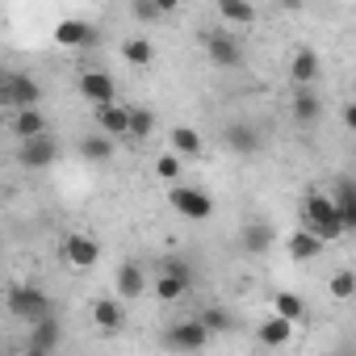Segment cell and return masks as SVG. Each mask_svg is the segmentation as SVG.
Here are the masks:
<instances>
[{
  "label": "cell",
  "instance_id": "obj_1",
  "mask_svg": "<svg viewBox=\"0 0 356 356\" xmlns=\"http://www.w3.org/2000/svg\"><path fill=\"white\" fill-rule=\"evenodd\" d=\"M302 218H306V227H302V231H310L318 243H331V239H339V235H343V222H339V214H335L331 197H327V193H318V189H310V193L302 197Z\"/></svg>",
  "mask_w": 356,
  "mask_h": 356
},
{
  "label": "cell",
  "instance_id": "obj_2",
  "mask_svg": "<svg viewBox=\"0 0 356 356\" xmlns=\"http://www.w3.org/2000/svg\"><path fill=\"white\" fill-rule=\"evenodd\" d=\"M9 314L34 327L42 318H55V306H51V293L47 289H38V285H13L9 289Z\"/></svg>",
  "mask_w": 356,
  "mask_h": 356
},
{
  "label": "cell",
  "instance_id": "obj_3",
  "mask_svg": "<svg viewBox=\"0 0 356 356\" xmlns=\"http://www.w3.org/2000/svg\"><path fill=\"white\" fill-rule=\"evenodd\" d=\"M168 206L181 218H189V222H206L214 214V197L206 189H197V185H172L168 189Z\"/></svg>",
  "mask_w": 356,
  "mask_h": 356
},
{
  "label": "cell",
  "instance_id": "obj_4",
  "mask_svg": "<svg viewBox=\"0 0 356 356\" xmlns=\"http://www.w3.org/2000/svg\"><path fill=\"white\" fill-rule=\"evenodd\" d=\"M63 260H67V268L88 273V268H97V260H101V243H97L92 235H84V231H72V235L63 239Z\"/></svg>",
  "mask_w": 356,
  "mask_h": 356
},
{
  "label": "cell",
  "instance_id": "obj_5",
  "mask_svg": "<svg viewBox=\"0 0 356 356\" xmlns=\"http://www.w3.org/2000/svg\"><path fill=\"white\" fill-rule=\"evenodd\" d=\"M0 101L13 105V113H17V109H38L42 88H38L34 76H26V72H9V80H5V97H0Z\"/></svg>",
  "mask_w": 356,
  "mask_h": 356
},
{
  "label": "cell",
  "instance_id": "obj_6",
  "mask_svg": "<svg viewBox=\"0 0 356 356\" xmlns=\"http://www.w3.org/2000/svg\"><path fill=\"white\" fill-rule=\"evenodd\" d=\"M189 289H193V273L185 264H163L159 268V277H155V298L159 302H181Z\"/></svg>",
  "mask_w": 356,
  "mask_h": 356
},
{
  "label": "cell",
  "instance_id": "obj_7",
  "mask_svg": "<svg viewBox=\"0 0 356 356\" xmlns=\"http://www.w3.org/2000/svg\"><path fill=\"white\" fill-rule=\"evenodd\" d=\"M163 343L176 348V352H202V348L210 343V331H206L197 318H181V323H172V327H168Z\"/></svg>",
  "mask_w": 356,
  "mask_h": 356
},
{
  "label": "cell",
  "instance_id": "obj_8",
  "mask_svg": "<svg viewBox=\"0 0 356 356\" xmlns=\"http://www.w3.org/2000/svg\"><path fill=\"white\" fill-rule=\"evenodd\" d=\"M202 42H206V55H210L218 67H239V63H243V47H239L235 34H227V30H206Z\"/></svg>",
  "mask_w": 356,
  "mask_h": 356
},
{
  "label": "cell",
  "instance_id": "obj_9",
  "mask_svg": "<svg viewBox=\"0 0 356 356\" xmlns=\"http://www.w3.org/2000/svg\"><path fill=\"white\" fill-rule=\"evenodd\" d=\"M80 97H84L92 109H105V105H113V101H118V84H113V76H109V72L88 67V72L80 76Z\"/></svg>",
  "mask_w": 356,
  "mask_h": 356
},
{
  "label": "cell",
  "instance_id": "obj_10",
  "mask_svg": "<svg viewBox=\"0 0 356 356\" xmlns=\"http://www.w3.org/2000/svg\"><path fill=\"white\" fill-rule=\"evenodd\" d=\"M59 159V138L42 134V138H30V143H17V163L30 168V172H42Z\"/></svg>",
  "mask_w": 356,
  "mask_h": 356
},
{
  "label": "cell",
  "instance_id": "obj_11",
  "mask_svg": "<svg viewBox=\"0 0 356 356\" xmlns=\"http://www.w3.org/2000/svg\"><path fill=\"white\" fill-rule=\"evenodd\" d=\"M318 76H323V59H318V51H314V47H298L293 59H289V80H293L298 88H314Z\"/></svg>",
  "mask_w": 356,
  "mask_h": 356
},
{
  "label": "cell",
  "instance_id": "obj_12",
  "mask_svg": "<svg viewBox=\"0 0 356 356\" xmlns=\"http://www.w3.org/2000/svg\"><path fill=\"white\" fill-rule=\"evenodd\" d=\"M113 285H118V302H122V306L134 302V298H143V293H147V273H143V264H134V260L118 264Z\"/></svg>",
  "mask_w": 356,
  "mask_h": 356
},
{
  "label": "cell",
  "instance_id": "obj_13",
  "mask_svg": "<svg viewBox=\"0 0 356 356\" xmlns=\"http://www.w3.org/2000/svg\"><path fill=\"white\" fill-rule=\"evenodd\" d=\"M92 323L101 335H122L126 331V306L118 298H97L92 302Z\"/></svg>",
  "mask_w": 356,
  "mask_h": 356
},
{
  "label": "cell",
  "instance_id": "obj_14",
  "mask_svg": "<svg viewBox=\"0 0 356 356\" xmlns=\"http://www.w3.org/2000/svg\"><path fill=\"white\" fill-rule=\"evenodd\" d=\"M222 143L231 147V151H239V155H256L260 151V130L252 126V122H231L227 130H222Z\"/></svg>",
  "mask_w": 356,
  "mask_h": 356
},
{
  "label": "cell",
  "instance_id": "obj_15",
  "mask_svg": "<svg viewBox=\"0 0 356 356\" xmlns=\"http://www.w3.org/2000/svg\"><path fill=\"white\" fill-rule=\"evenodd\" d=\"M55 42L59 47H92L97 42V30L88 22H80V17H67V22L55 26Z\"/></svg>",
  "mask_w": 356,
  "mask_h": 356
},
{
  "label": "cell",
  "instance_id": "obj_16",
  "mask_svg": "<svg viewBox=\"0 0 356 356\" xmlns=\"http://www.w3.org/2000/svg\"><path fill=\"white\" fill-rule=\"evenodd\" d=\"M289 109H293V118H298L302 126H310V122L323 118V92H318V88H298V92L289 97Z\"/></svg>",
  "mask_w": 356,
  "mask_h": 356
},
{
  "label": "cell",
  "instance_id": "obj_17",
  "mask_svg": "<svg viewBox=\"0 0 356 356\" xmlns=\"http://www.w3.org/2000/svg\"><path fill=\"white\" fill-rule=\"evenodd\" d=\"M97 126H101V134L113 143V138H126V126H130V105H105V109H97Z\"/></svg>",
  "mask_w": 356,
  "mask_h": 356
},
{
  "label": "cell",
  "instance_id": "obj_18",
  "mask_svg": "<svg viewBox=\"0 0 356 356\" xmlns=\"http://www.w3.org/2000/svg\"><path fill=\"white\" fill-rule=\"evenodd\" d=\"M168 143H172V155L181 159V163L202 155V134H197L193 126H172V130H168Z\"/></svg>",
  "mask_w": 356,
  "mask_h": 356
},
{
  "label": "cell",
  "instance_id": "obj_19",
  "mask_svg": "<svg viewBox=\"0 0 356 356\" xmlns=\"http://www.w3.org/2000/svg\"><path fill=\"white\" fill-rule=\"evenodd\" d=\"M331 206H335L343 231H352V227H356V185L348 181V176H339V185H335V193H331Z\"/></svg>",
  "mask_w": 356,
  "mask_h": 356
},
{
  "label": "cell",
  "instance_id": "obj_20",
  "mask_svg": "<svg viewBox=\"0 0 356 356\" xmlns=\"http://www.w3.org/2000/svg\"><path fill=\"white\" fill-rule=\"evenodd\" d=\"M323 248H327V243H318L310 231H293V235L285 239V252H289V260H298V264L318 260V256H323Z\"/></svg>",
  "mask_w": 356,
  "mask_h": 356
},
{
  "label": "cell",
  "instance_id": "obj_21",
  "mask_svg": "<svg viewBox=\"0 0 356 356\" xmlns=\"http://www.w3.org/2000/svg\"><path fill=\"white\" fill-rule=\"evenodd\" d=\"M9 126H13V134H17L22 143H30V138H42V134H47V118H42V109H17Z\"/></svg>",
  "mask_w": 356,
  "mask_h": 356
},
{
  "label": "cell",
  "instance_id": "obj_22",
  "mask_svg": "<svg viewBox=\"0 0 356 356\" xmlns=\"http://www.w3.org/2000/svg\"><path fill=\"white\" fill-rule=\"evenodd\" d=\"M273 314H277V318H285L289 327H298V323L306 318V298H302V293L281 289V293H273Z\"/></svg>",
  "mask_w": 356,
  "mask_h": 356
},
{
  "label": "cell",
  "instance_id": "obj_23",
  "mask_svg": "<svg viewBox=\"0 0 356 356\" xmlns=\"http://www.w3.org/2000/svg\"><path fill=\"white\" fill-rule=\"evenodd\" d=\"M256 339L264 343V348H285L289 339H293V327L285 323V318H277V314H268L260 327H256Z\"/></svg>",
  "mask_w": 356,
  "mask_h": 356
},
{
  "label": "cell",
  "instance_id": "obj_24",
  "mask_svg": "<svg viewBox=\"0 0 356 356\" xmlns=\"http://www.w3.org/2000/svg\"><path fill=\"white\" fill-rule=\"evenodd\" d=\"M59 339H63L59 318H42V323H34V327H30V348H38V352H51V356H55Z\"/></svg>",
  "mask_w": 356,
  "mask_h": 356
},
{
  "label": "cell",
  "instance_id": "obj_25",
  "mask_svg": "<svg viewBox=\"0 0 356 356\" xmlns=\"http://www.w3.org/2000/svg\"><path fill=\"white\" fill-rule=\"evenodd\" d=\"M122 59H126L130 67H151V63H155V47H151V38H143V34L126 38V42H122Z\"/></svg>",
  "mask_w": 356,
  "mask_h": 356
},
{
  "label": "cell",
  "instance_id": "obj_26",
  "mask_svg": "<svg viewBox=\"0 0 356 356\" xmlns=\"http://www.w3.org/2000/svg\"><path fill=\"white\" fill-rule=\"evenodd\" d=\"M218 17L227 26H256V5H248V0H218Z\"/></svg>",
  "mask_w": 356,
  "mask_h": 356
},
{
  "label": "cell",
  "instance_id": "obj_27",
  "mask_svg": "<svg viewBox=\"0 0 356 356\" xmlns=\"http://www.w3.org/2000/svg\"><path fill=\"white\" fill-rule=\"evenodd\" d=\"M268 248H273V227H268V222H248V227H243V252L264 256Z\"/></svg>",
  "mask_w": 356,
  "mask_h": 356
},
{
  "label": "cell",
  "instance_id": "obj_28",
  "mask_svg": "<svg viewBox=\"0 0 356 356\" xmlns=\"http://www.w3.org/2000/svg\"><path fill=\"white\" fill-rule=\"evenodd\" d=\"M80 155H84L88 163H109V159H113V143H109L105 134H84V138H80Z\"/></svg>",
  "mask_w": 356,
  "mask_h": 356
},
{
  "label": "cell",
  "instance_id": "obj_29",
  "mask_svg": "<svg viewBox=\"0 0 356 356\" xmlns=\"http://www.w3.org/2000/svg\"><path fill=\"white\" fill-rule=\"evenodd\" d=\"M197 323L210 331V339H214V335H227V331L235 327V318H231V310H227V306H206V310L197 314Z\"/></svg>",
  "mask_w": 356,
  "mask_h": 356
},
{
  "label": "cell",
  "instance_id": "obj_30",
  "mask_svg": "<svg viewBox=\"0 0 356 356\" xmlns=\"http://www.w3.org/2000/svg\"><path fill=\"white\" fill-rule=\"evenodd\" d=\"M151 134H155V113H151V109H130V126H126V138L143 143V138H151Z\"/></svg>",
  "mask_w": 356,
  "mask_h": 356
},
{
  "label": "cell",
  "instance_id": "obj_31",
  "mask_svg": "<svg viewBox=\"0 0 356 356\" xmlns=\"http://www.w3.org/2000/svg\"><path fill=\"white\" fill-rule=\"evenodd\" d=\"M181 172H185V163H181V159H176L172 151H163V155H155V176H159V181H168V185H176V181H181Z\"/></svg>",
  "mask_w": 356,
  "mask_h": 356
},
{
  "label": "cell",
  "instance_id": "obj_32",
  "mask_svg": "<svg viewBox=\"0 0 356 356\" xmlns=\"http://www.w3.org/2000/svg\"><path fill=\"white\" fill-rule=\"evenodd\" d=\"M352 293H356V273H352V268H339V273L331 277V298H335V302H348Z\"/></svg>",
  "mask_w": 356,
  "mask_h": 356
},
{
  "label": "cell",
  "instance_id": "obj_33",
  "mask_svg": "<svg viewBox=\"0 0 356 356\" xmlns=\"http://www.w3.org/2000/svg\"><path fill=\"white\" fill-rule=\"evenodd\" d=\"M130 17H138V22H159L163 13H159V5H155V0H130Z\"/></svg>",
  "mask_w": 356,
  "mask_h": 356
},
{
  "label": "cell",
  "instance_id": "obj_34",
  "mask_svg": "<svg viewBox=\"0 0 356 356\" xmlns=\"http://www.w3.org/2000/svg\"><path fill=\"white\" fill-rule=\"evenodd\" d=\"M343 126H356V105H343Z\"/></svg>",
  "mask_w": 356,
  "mask_h": 356
},
{
  "label": "cell",
  "instance_id": "obj_35",
  "mask_svg": "<svg viewBox=\"0 0 356 356\" xmlns=\"http://www.w3.org/2000/svg\"><path fill=\"white\" fill-rule=\"evenodd\" d=\"M5 80H9V72H5V67H0V97H5Z\"/></svg>",
  "mask_w": 356,
  "mask_h": 356
},
{
  "label": "cell",
  "instance_id": "obj_36",
  "mask_svg": "<svg viewBox=\"0 0 356 356\" xmlns=\"http://www.w3.org/2000/svg\"><path fill=\"white\" fill-rule=\"evenodd\" d=\"M26 356H51V352H38V348H26Z\"/></svg>",
  "mask_w": 356,
  "mask_h": 356
},
{
  "label": "cell",
  "instance_id": "obj_37",
  "mask_svg": "<svg viewBox=\"0 0 356 356\" xmlns=\"http://www.w3.org/2000/svg\"><path fill=\"white\" fill-rule=\"evenodd\" d=\"M0 248H5V235H0Z\"/></svg>",
  "mask_w": 356,
  "mask_h": 356
},
{
  "label": "cell",
  "instance_id": "obj_38",
  "mask_svg": "<svg viewBox=\"0 0 356 356\" xmlns=\"http://www.w3.org/2000/svg\"><path fill=\"white\" fill-rule=\"evenodd\" d=\"M0 356H5V348H0Z\"/></svg>",
  "mask_w": 356,
  "mask_h": 356
}]
</instances>
